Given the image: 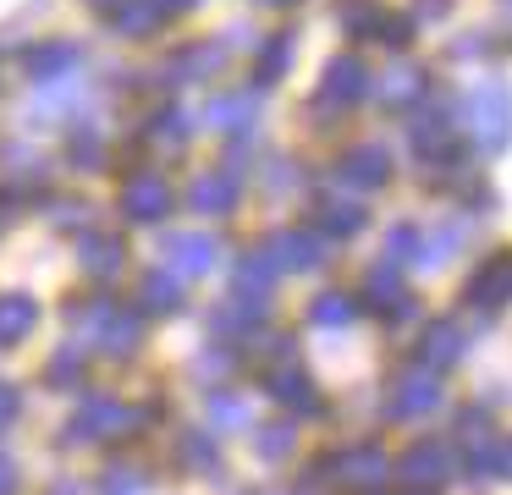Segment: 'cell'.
I'll use <instances>...</instances> for the list:
<instances>
[{"label": "cell", "instance_id": "obj_43", "mask_svg": "<svg viewBox=\"0 0 512 495\" xmlns=\"http://www.w3.org/2000/svg\"><path fill=\"white\" fill-rule=\"evenodd\" d=\"M155 6H160V17H171V11H193L199 0H155Z\"/></svg>", "mask_w": 512, "mask_h": 495}, {"label": "cell", "instance_id": "obj_3", "mask_svg": "<svg viewBox=\"0 0 512 495\" xmlns=\"http://www.w3.org/2000/svg\"><path fill=\"white\" fill-rule=\"evenodd\" d=\"M369 94V72L358 55H336L325 66V83H320V110H342V105H358Z\"/></svg>", "mask_w": 512, "mask_h": 495}, {"label": "cell", "instance_id": "obj_6", "mask_svg": "<svg viewBox=\"0 0 512 495\" xmlns=\"http://www.w3.org/2000/svg\"><path fill=\"white\" fill-rule=\"evenodd\" d=\"M221 66H226V50L215 39H199V44H188V50H177L171 77H177V83H210Z\"/></svg>", "mask_w": 512, "mask_h": 495}, {"label": "cell", "instance_id": "obj_32", "mask_svg": "<svg viewBox=\"0 0 512 495\" xmlns=\"http://www.w3.org/2000/svg\"><path fill=\"white\" fill-rule=\"evenodd\" d=\"M254 451H259V457H265V462H281V457H287V451H292V429H287V424H276V429H259Z\"/></svg>", "mask_w": 512, "mask_h": 495}, {"label": "cell", "instance_id": "obj_27", "mask_svg": "<svg viewBox=\"0 0 512 495\" xmlns=\"http://www.w3.org/2000/svg\"><path fill=\"white\" fill-rule=\"evenodd\" d=\"M353 314H358V308H353V297H342V292H325L320 303L309 308V319H314V325H325V330H331V325H347Z\"/></svg>", "mask_w": 512, "mask_h": 495}, {"label": "cell", "instance_id": "obj_22", "mask_svg": "<svg viewBox=\"0 0 512 495\" xmlns=\"http://www.w3.org/2000/svg\"><path fill=\"white\" fill-rule=\"evenodd\" d=\"M292 66V33H270L265 39V50H259V66H254V83L265 88V83H276L281 72Z\"/></svg>", "mask_w": 512, "mask_h": 495}, {"label": "cell", "instance_id": "obj_39", "mask_svg": "<svg viewBox=\"0 0 512 495\" xmlns=\"http://www.w3.org/2000/svg\"><path fill=\"white\" fill-rule=\"evenodd\" d=\"M386 253H419V237H413L408 226H397V231L386 237Z\"/></svg>", "mask_w": 512, "mask_h": 495}, {"label": "cell", "instance_id": "obj_23", "mask_svg": "<svg viewBox=\"0 0 512 495\" xmlns=\"http://www.w3.org/2000/svg\"><path fill=\"white\" fill-rule=\"evenodd\" d=\"M463 358V336H457V325H430V336H424V363L430 369H446V363Z\"/></svg>", "mask_w": 512, "mask_h": 495}, {"label": "cell", "instance_id": "obj_13", "mask_svg": "<svg viewBox=\"0 0 512 495\" xmlns=\"http://www.w3.org/2000/svg\"><path fill=\"white\" fill-rule=\"evenodd\" d=\"M34 325H39V303H34V297H23V292L0 297V347H12V341H23Z\"/></svg>", "mask_w": 512, "mask_h": 495}, {"label": "cell", "instance_id": "obj_33", "mask_svg": "<svg viewBox=\"0 0 512 495\" xmlns=\"http://www.w3.org/2000/svg\"><path fill=\"white\" fill-rule=\"evenodd\" d=\"M320 226L325 231H358V226H364V209H358V204H325L320 209Z\"/></svg>", "mask_w": 512, "mask_h": 495}, {"label": "cell", "instance_id": "obj_21", "mask_svg": "<svg viewBox=\"0 0 512 495\" xmlns=\"http://www.w3.org/2000/svg\"><path fill=\"white\" fill-rule=\"evenodd\" d=\"M111 17H116V28H122L127 39H144V33L160 28V6H155V0H122Z\"/></svg>", "mask_w": 512, "mask_h": 495}, {"label": "cell", "instance_id": "obj_9", "mask_svg": "<svg viewBox=\"0 0 512 495\" xmlns=\"http://www.w3.org/2000/svg\"><path fill=\"white\" fill-rule=\"evenodd\" d=\"M270 259H276V270H314L320 264V242L303 237V231H281V237H270Z\"/></svg>", "mask_w": 512, "mask_h": 495}, {"label": "cell", "instance_id": "obj_15", "mask_svg": "<svg viewBox=\"0 0 512 495\" xmlns=\"http://www.w3.org/2000/svg\"><path fill=\"white\" fill-rule=\"evenodd\" d=\"M441 473H446V451H435V446H413L408 457L397 462V479L402 484H419V490L441 484Z\"/></svg>", "mask_w": 512, "mask_h": 495}, {"label": "cell", "instance_id": "obj_34", "mask_svg": "<svg viewBox=\"0 0 512 495\" xmlns=\"http://www.w3.org/2000/svg\"><path fill=\"white\" fill-rule=\"evenodd\" d=\"M149 138H155V143H171V149H177V143L188 138V116H182V110H166V116H155V132H149Z\"/></svg>", "mask_w": 512, "mask_h": 495}, {"label": "cell", "instance_id": "obj_18", "mask_svg": "<svg viewBox=\"0 0 512 495\" xmlns=\"http://www.w3.org/2000/svg\"><path fill=\"white\" fill-rule=\"evenodd\" d=\"M138 336H144V319H138V314H122V308H111V314H105V336H100L105 352H116V358H122V352L138 347Z\"/></svg>", "mask_w": 512, "mask_h": 495}, {"label": "cell", "instance_id": "obj_8", "mask_svg": "<svg viewBox=\"0 0 512 495\" xmlns=\"http://www.w3.org/2000/svg\"><path fill=\"white\" fill-rule=\"evenodd\" d=\"M468 297L474 303H485V308H501L512 297V253H501V259H490L485 270L468 281Z\"/></svg>", "mask_w": 512, "mask_h": 495}, {"label": "cell", "instance_id": "obj_31", "mask_svg": "<svg viewBox=\"0 0 512 495\" xmlns=\"http://www.w3.org/2000/svg\"><path fill=\"white\" fill-rule=\"evenodd\" d=\"M369 297H375V308L402 303V281H397V270H391V264H380V270L369 275Z\"/></svg>", "mask_w": 512, "mask_h": 495}, {"label": "cell", "instance_id": "obj_20", "mask_svg": "<svg viewBox=\"0 0 512 495\" xmlns=\"http://www.w3.org/2000/svg\"><path fill=\"white\" fill-rule=\"evenodd\" d=\"M122 253H127L122 237H83V270L105 281V275L122 270Z\"/></svg>", "mask_w": 512, "mask_h": 495}, {"label": "cell", "instance_id": "obj_10", "mask_svg": "<svg viewBox=\"0 0 512 495\" xmlns=\"http://www.w3.org/2000/svg\"><path fill=\"white\" fill-rule=\"evenodd\" d=\"M166 253H171V264H177L182 275H204V270H215V259H221L215 237H166Z\"/></svg>", "mask_w": 512, "mask_h": 495}, {"label": "cell", "instance_id": "obj_42", "mask_svg": "<svg viewBox=\"0 0 512 495\" xmlns=\"http://www.w3.org/2000/svg\"><path fill=\"white\" fill-rule=\"evenodd\" d=\"M496 473H501V479H512V440H501V451H496Z\"/></svg>", "mask_w": 512, "mask_h": 495}, {"label": "cell", "instance_id": "obj_19", "mask_svg": "<svg viewBox=\"0 0 512 495\" xmlns=\"http://www.w3.org/2000/svg\"><path fill=\"white\" fill-rule=\"evenodd\" d=\"M336 473H342V479H353V484H380V479H391V462L380 457V451H347L342 462H336Z\"/></svg>", "mask_w": 512, "mask_h": 495}, {"label": "cell", "instance_id": "obj_2", "mask_svg": "<svg viewBox=\"0 0 512 495\" xmlns=\"http://www.w3.org/2000/svg\"><path fill=\"white\" fill-rule=\"evenodd\" d=\"M435 402H441V380H435L430 363H419V369H408L397 385H391L386 413H391V418H419V413H430Z\"/></svg>", "mask_w": 512, "mask_h": 495}, {"label": "cell", "instance_id": "obj_7", "mask_svg": "<svg viewBox=\"0 0 512 495\" xmlns=\"http://www.w3.org/2000/svg\"><path fill=\"white\" fill-rule=\"evenodd\" d=\"M83 61V50L72 39H56V44H39V50H28V72H34V83H56V77H72V66Z\"/></svg>", "mask_w": 512, "mask_h": 495}, {"label": "cell", "instance_id": "obj_38", "mask_svg": "<svg viewBox=\"0 0 512 495\" xmlns=\"http://www.w3.org/2000/svg\"><path fill=\"white\" fill-rule=\"evenodd\" d=\"M105 495H138V473H122V468H116L111 479H105Z\"/></svg>", "mask_w": 512, "mask_h": 495}, {"label": "cell", "instance_id": "obj_5", "mask_svg": "<svg viewBox=\"0 0 512 495\" xmlns=\"http://www.w3.org/2000/svg\"><path fill=\"white\" fill-rule=\"evenodd\" d=\"M138 418L127 413V407H116V402H89L78 418H72V440H111V435H122V429H133Z\"/></svg>", "mask_w": 512, "mask_h": 495}, {"label": "cell", "instance_id": "obj_14", "mask_svg": "<svg viewBox=\"0 0 512 495\" xmlns=\"http://www.w3.org/2000/svg\"><path fill=\"white\" fill-rule=\"evenodd\" d=\"M386 171H391V154L380 149V143H364V149H353L342 160V176H347V182H358V187H380V182H386Z\"/></svg>", "mask_w": 512, "mask_h": 495}, {"label": "cell", "instance_id": "obj_30", "mask_svg": "<svg viewBox=\"0 0 512 495\" xmlns=\"http://www.w3.org/2000/svg\"><path fill=\"white\" fill-rule=\"evenodd\" d=\"M100 160H105V138H100V132H94V127L72 132V165H89V171H94Z\"/></svg>", "mask_w": 512, "mask_h": 495}, {"label": "cell", "instance_id": "obj_29", "mask_svg": "<svg viewBox=\"0 0 512 495\" xmlns=\"http://www.w3.org/2000/svg\"><path fill=\"white\" fill-rule=\"evenodd\" d=\"M413 143H419V154H446V149H452V127H446L441 116L419 121V127H413Z\"/></svg>", "mask_w": 512, "mask_h": 495}, {"label": "cell", "instance_id": "obj_44", "mask_svg": "<svg viewBox=\"0 0 512 495\" xmlns=\"http://www.w3.org/2000/svg\"><path fill=\"white\" fill-rule=\"evenodd\" d=\"M12 479H17V473H12V462L0 457V495H12Z\"/></svg>", "mask_w": 512, "mask_h": 495}, {"label": "cell", "instance_id": "obj_24", "mask_svg": "<svg viewBox=\"0 0 512 495\" xmlns=\"http://www.w3.org/2000/svg\"><path fill=\"white\" fill-rule=\"evenodd\" d=\"M270 396L287 402V407H314V385H309V374H298V369H276V374H270Z\"/></svg>", "mask_w": 512, "mask_h": 495}, {"label": "cell", "instance_id": "obj_36", "mask_svg": "<svg viewBox=\"0 0 512 495\" xmlns=\"http://www.w3.org/2000/svg\"><path fill=\"white\" fill-rule=\"evenodd\" d=\"M78 369H83V347H67V352H61L56 363H50V380H56V385H67V380H72V374H78Z\"/></svg>", "mask_w": 512, "mask_h": 495}, {"label": "cell", "instance_id": "obj_35", "mask_svg": "<svg viewBox=\"0 0 512 495\" xmlns=\"http://www.w3.org/2000/svg\"><path fill=\"white\" fill-rule=\"evenodd\" d=\"M408 33H413V22H408V17H380L375 39H380V44H391V50H402V44H408Z\"/></svg>", "mask_w": 512, "mask_h": 495}, {"label": "cell", "instance_id": "obj_45", "mask_svg": "<svg viewBox=\"0 0 512 495\" xmlns=\"http://www.w3.org/2000/svg\"><path fill=\"white\" fill-rule=\"evenodd\" d=\"M89 6H94V11H116L122 0H89Z\"/></svg>", "mask_w": 512, "mask_h": 495}, {"label": "cell", "instance_id": "obj_17", "mask_svg": "<svg viewBox=\"0 0 512 495\" xmlns=\"http://www.w3.org/2000/svg\"><path fill=\"white\" fill-rule=\"evenodd\" d=\"M419 94H424V72H419V66H391V72L380 77V99H386L391 110L413 105Z\"/></svg>", "mask_w": 512, "mask_h": 495}, {"label": "cell", "instance_id": "obj_46", "mask_svg": "<svg viewBox=\"0 0 512 495\" xmlns=\"http://www.w3.org/2000/svg\"><path fill=\"white\" fill-rule=\"evenodd\" d=\"M265 6H292V0H265Z\"/></svg>", "mask_w": 512, "mask_h": 495}, {"label": "cell", "instance_id": "obj_28", "mask_svg": "<svg viewBox=\"0 0 512 495\" xmlns=\"http://www.w3.org/2000/svg\"><path fill=\"white\" fill-rule=\"evenodd\" d=\"M380 17H386V11H380L375 0H347V6H342V28L358 33V39H364V33H375Z\"/></svg>", "mask_w": 512, "mask_h": 495}, {"label": "cell", "instance_id": "obj_1", "mask_svg": "<svg viewBox=\"0 0 512 495\" xmlns=\"http://www.w3.org/2000/svg\"><path fill=\"white\" fill-rule=\"evenodd\" d=\"M468 127H474L479 149H507L512 143V88L507 83H474L468 88Z\"/></svg>", "mask_w": 512, "mask_h": 495}, {"label": "cell", "instance_id": "obj_25", "mask_svg": "<svg viewBox=\"0 0 512 495\" xmlns=\"http://www.w3.org/2000/svg\"><path fill=\"white\" fill-rule=\"evenodd\" d=\"M270 281H276V259L270 253H259V259H243V270H237V292L243 297H265L270 292Z\"/></svg>", "mask_w": 512, "mask_h": 495}, {"label": "cell", "instance_id": "obj_37", "mask_svg": "<svg viewBox=\"0 0 512 495\" xmlns=\"http://www.w3.org/2000/svg\"><path fill=\"white\" fill-rule=\"evenodd\" d=\"M210 418H215V424H243L248 407H243V402H232V396H215V402H210Z\"/></svg>", "mask_w": 512, "mask_h": 495}, {"label": "cell", "instance_id": "obj_12", "mask_svg": "<svg viewBox=\"0 0 512 495\" xmlns=\"http://www.w3.org/2000/svg\"><path fill=\"white\" fill-rule=\"evenodd\" d=\"M254 105H259V94H221V99H210L204 121L215 132H243V127H254Z\"/></svg>", "mask_w": 512, "mask_h": 495}, {"label": "cell", "instance_id": "obj_11", "mask_svg": "<svg viewBox=\"0 0 512 495\" xmlns=\"http://www.w3.org/2000/svg\"><path fill=\"white\" fill-rule=\"evenodd\" d=\"M237 204V176L232 171H210L193 182V209L199 215H226V209Z\"/></svg>", "mask_w": 512, "mask_h": 495}, {"label": "cell", "instance_id": "obj_26", "mask_svg": "<svg viewBox=\"0 0 512 495\" xmlns=\"http://www.w3.org/2000/svg\"><path fill=\"white\" fill-rule=\"evenodd\" d=\"M182 462L199 473H221V451H215L210 435H182Z\"/></svg>", "mask_w": 512, "mask_h": 495}, {"label": "cell", "instance_id": "obj_40", "mask_svg": "<svg viewBox=\"0 0 512 495\" xmlns=\"http://www.w3.org/2000/svg\"><path fill=\"white\" fill-rule=\"evenodd\" d=\"M446 11H452V0H419V6H413V17H419V22H441L446 17Z\"/></svg>", "mask_w": 512, "mask_h": 495}, {"label": "cell", "instance_id": "obj_16", "mask_svg": "<svg viewBox=\"0 0 512 495\" xmlns=\"http://www.w3.org/2000/svg\"><path fill=\"white\" fill-rule=\"evenodd\" d=\"M138 303H144V314H177L182 308V281L171 270H155L144 286H138Z\"/></svg>", "mask_w": 512, "mask_h": 495}, {"label": "cell", "instance_id": "obj_4", "mask_svg": "<svg viewBox=\"0 0 512 495\" xmlns=\"http://www.w3.org/2000/svg\"><path fill=\"white\" fill-rule=\"evenodd\" d=\"M122 209L133 220H160V215H171V187L160 182L155 171H138V176H127V187H122Z\"/></svg>", "mask_w": 512, "mask_h": 495}, {"label": "cell", "instance_id": "obj_41", "mask_svg": "<svg viewBox=\"0 0 512 495\" xmlns=\"http://www.w3.org/2000/svg\"><path fill=\"white\" fill-rule=\"evenodd\" d=\"M12 413H17V391H12V385H0V424H6Z\"/></svg>", "mask_w": 512, "mask_h": 495}]
</instances>
